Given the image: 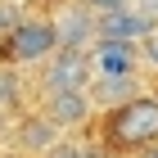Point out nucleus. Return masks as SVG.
I'll return each mask as SVG.
<instances>
[{"label": "nucleus", "mask_w": 158, "mask_h": 158, "mask_svg": "<svg viewBox=\"0 0 158 158\" xmlns=\"http://www.w3.org/2000/svg\"><path fill=\"white\" fill-rule=\"evenodd\" d=\"M0 27H9V32L18 27V18H14V9H0Z\"/></svg>", "instance_id": "nucleus-14"}, {"label": "nucleus", "mask_w": 158, "mask_h": 158, "mask_svg": "<svg viewBox=\"0 0 158 158\" xmlns=\"http://www.w3.org/2000/svg\"><path fill=\"white\" fill-rule=\"evenodd\" d=\"M140 158H158V145H145V149H140Z\"/></svg>", "instance_id": "nucleus-15"}, {"label": "nucleus", "mask_w": 158, "mask_h": 158, "mask_svg": "<svg viewBox=\"0 0 158 158\" xmlns=\"http://www.w3.org/2000/svg\"><path fill=\"white\" fill-rule=\"evenodd\" d=\"M90 77L95 81H127V77H135V45H95Z\"/></svg>", "instance_id": "nucleus-4"}, {"label": "nucleus", "mask_w": 158, "mask_h": 158, "mask_svg": "<svg viewBox=\"0 0 158 158\" xmlns=\"http://www.w3.org/2000/svg\"><path fill=\"white\" fill-rule=\"evenodd\" d=\"M81 158H104V154H95L90 145H81Z\"/></svg>", "instance_id": "nucleus-16"}, {"label": "nucleus", "mask_w": 158, "mask_h": 158, "mask_svg": "<svg viewBox=\"0 0 158 158\" xmlns=\"http://www.w3.org/2000/svg\"><path fill=\"white\" fill-rule=\"evenodd\" d=\"M86 5H95L99 14H113V9H122V5H127V0H86Z\"/></svg>", "instance_id": "nucleus-11"}, {"label": "nucleus", "mask_w": 158, "mask_h": 158, "mask_svg": "<svg viewBox=\"0 0 158 158\" xmlns=\"http://www.w3.org/2000/svg\"><path fill=\"white\" fill-rule=\"evenodd\" d=\"M95 95H99V104L122 109V104L135 99V77H127V81H95Z\"/></svg>", "instance_id": "nucleus-8"}, {"label": "nucleus", "mask_w": 158, "mask_h": 158, "mask_svg": "<svg viewBox=\"0 0 158 158\" xmlns=\"http://www.w3.org/2000/svg\"><path fill=\"white\" fill-rule=\"evenodd\" d=\"M59 50V36H54V23H18L9 32V59L18 63H32V59H45Z\"/></svg>", "instance_id": "nucleus-3"}, {"label": "nucleus", "mask_w": 158, "mask_h": 158, "mask_svg": "<svg viewBox=\"0 0 158 158\" xmlns=\"http://www.w3.org/2000/svg\"><path fill=\"white\" fill-rule=\"evenodd\" d=\"M45 158H81V145H63V140H59V145L50 149Z\"/></svg>", "instance_id": "nucleus-10"}, {"label": "nucleus", "mask_w": 158, "mask_h": 158, "mask_svg": "<svg viewBox=\"0 0 158 158\" xmlns=\"http://www.w3.org/2000/svg\"><path fill=\"white\" fill-rule=\"evenodd\" d=\"M90 81V54L86 50H59L54 63L45 68V90L63 95V90H86Z\"/></svg>", "instance_id": "nucleus-2"}, {"label": "nucleus", "mask_w": 158, "mask_h": 158, "mask_svg": "<svg viewBox=\"0 0 158 158\" xmlns=\"http://www.w3.org/2000/svg\"><path fill=\"white\" fill-rule=\"evenodd\" d=\"M86 113H90L86 90H63V95H50V99H45V113H41V118H45L54 131H63V127L86 122Z\"/></svg>", "instance_id": "nucleus-5"}, {"label": "nucleus", "mask_w": 158, "mask_h": 158, "mask_svg": "<svg viewBox=\"0 0 158 158\" xmlns=\"http://www.w3.org/2000/svg\"><path fill=\"white\" fill-rule=\"evenodd\" d=\"M127 9H131L135 18H145V23H158V0H131Z\"/></svg>", "instance_id": "nucleus-9"}, {"label": "nucleus", "mask_w": 158, "mask_h": 158, "mask_svg": "<svg viewBox=\"0 0 158 158\" xmlns=\"http://www.w3.org/2000/svg\"><path fill=\"white\" fill-rule=\"evenodd\" d=\"M54 36H59V50H81L86 41H95V18L81 9H68L54 23Z\"/></svg>", "instance_id": "nucleus-6"}, {"label": "nucleus", "mask_w": 158, "mask_h": 158, "mask_svg": "<svg viewBox=\"0 0 158 158\" xmlns=\"http://www.w3.org/2000/svg\"><path fill=\"white\" fill-rule=\"evenodd\" d=\"M145 54L158 63V32H154V36H145Z\"/></svg>", "instance_id": "nucleus-13"}, {"label": "nucleus", "mask_w": 158, "mask_h": 158, "mask_svg": "<svg viewBox=\"0 0 158 158\" xmlns=\"http://www.w3.org/2000/svg\"><path fill=\"white\" fill-rule=\"evenodd\" d=\"M113 140L118 145H158V99L135 95L131 104L113 109Z\"/></svg>", "instance_id": "nucleus-1"}, {"label": "nucleus", "mask_w": 158, "mask_h": 158, "mask_svg": "<svg viewBox=\"0 0 158 158\" xmlns=\"http://www.w3.org/2000/svg\"><path fill=\"white\" fill-rule=\"evenodd\" d=\"M5 99H14V77L9 73H0V104H5Z\"/></svg>", "instance_id": "nucleus-12"}, {"label": "nucleus", "mask_w": 158, "mask_h": 158, "mask_svg": "<svg viewBox=\"0 0 158 158\" xmlns=\"http://www.w3.org/2000/svg\"><path fill=\"white\" fill-rule=\"evenodd\" d=\"M18 140H23V149H45V154H50V149L59 145V131H54L45 118H32V122H23Z\"/></svg>", "instance_id": "nucleus-7"}]
</instances>
